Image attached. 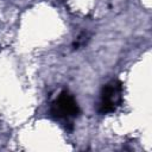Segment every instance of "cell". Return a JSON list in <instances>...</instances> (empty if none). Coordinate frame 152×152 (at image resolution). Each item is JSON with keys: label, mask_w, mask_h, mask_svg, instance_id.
Returning a JSON list of instances; mask_svg holds the SVG:
<instances>
[{"label": "cell", "mask_w": 152, "mask_h": 152, "mask_svg": "<svg viewBox=\"0 0 152 152\" xmlns=\"http://www.w3.org/2000/svg\"><path fill=\"white\" fill-rule=\"evenodd\" d=\"M122 102V83L118 80H113L103 86L100 93L99 112L101 114H108L116 110Z\"/></svg>", "instance_id": "1"}, {"label": "cell", "mask_w": 152, "mask_h": 152, "mask_svg": "<svg viewBox=\"0 0 152 152\" xmlns=\"http://www.w3.org/2000/svg\"><path fill=\"white\" fill-rule=\"evenodd\" d=\"M50 112L53 118L68 121L78 115L80 108H78L77 101L75 100L74 95L70 94L68 90H63L53 100Z\"/></svg>", "instance_id": "2"}]
</instances>
